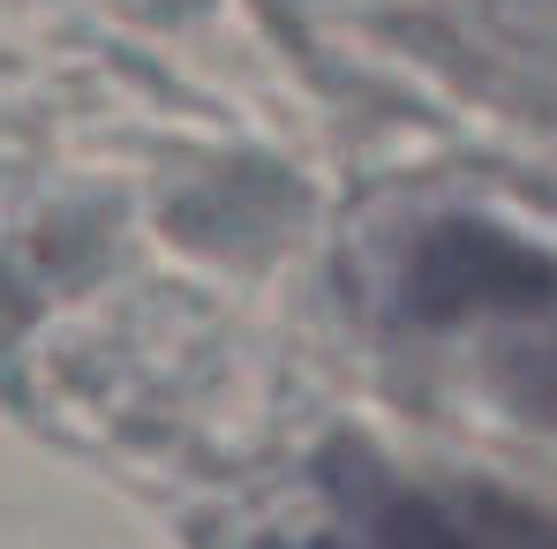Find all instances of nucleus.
Returning a JSON list of instances; mask_svg holds the SVG:
<instances>
[{
    "label": "nucleus",
    "mask_w": 557,
    "mask_h": 549,
    "mask_svg": "<svg viewBox=\"0 0 557 549\" xmlns=\"http://www.w3.org/2000/svg\"><path fill=\"white\" fill-rule=\"evenodd\" d=\"M376 549H557V520L512 497H392L376 520Z\"/></svg>",
    "instance_id": "obj_1"
},
{
    "label": "nucleus",
    "mask_w": 557,
    "mask_h": 549,
    "mask_svg": "<svg viewBox=\"0 0 557 549\" xmlns=\"http://www.w3.org/2000/svg\"><path fill=\"white\" fill-rule=\"evenodd\" d=\"M543 286H550V272H543L528 249H512V241H497V234H482V226H445V234H430L422 272H414L422 309H437V316L482 309V301H535Z\"/></svg>",
    "instance_id": "obj_2"
}]
</instances>
